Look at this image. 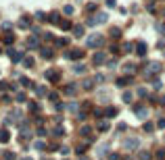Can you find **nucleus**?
Segmentation results:
<instances>
[{
	"label": "nucleus",
	"instance_id": "nucleus-1",
	"mask_svg": "<svg viewBox=\"0 0 165 160\" xmlns=\"http://www.w3.org/2000/svg\"><path fill=\"white\" fill-rule=\"evenodd\" d=\"M2 42L6 44V46H11V44L15 42V38H13V33H6V35H2Z\"/></svg>",
	"mask_w": 165,
	"mask_h": 160
},
{
	"label": "nucleus",
	"instance_id": "nucleus-3",
	"mask_svg": "<svg viewBox=\"0 0 165 160\" xmlns=\"http://www.w3.org/2000/svg\"><path fill=\"white\" fill-rule=\"evenodd\" d=\"M125 148H138V139H127L125 141Z\"/></svg>",
	"mask_w": 165,
	"mask_h": 160
},
{
	"label": "nucleus",
	"instance_id": "nucleus-2",
	"mask_svg": "<svg viewBox=\"0 0 165 160\" xmlns=\"http://www.w3.org/2000/svg\"><path fill=\"white\" fill-rule=\"evenodd\" d=\"M0 141H2V144H6V141H8V131H6V129L0 131Z\"/></svg>",
	"mask_w": 165,
	"mask_h": 160
},
{
	"label": "nucleus",
	"instance_id": "nucleus-4",
	"mask_svg": "<svg viewBox=\"0 0 165 160\" xmlns=\"http://www.w3.org/2000/svg\"><path fill=\"white\" fill-rule=\"evenodd\" d=\"M42 54H44V58H52V52H50L48 48H42Z\"/></svg>",
	"mask_w": 165,
	"mask_h": 160
},
{
	"label": "nucleus",
	"instance_id": "nucleus-5",
	"mask_svg": "<svg viewBox=\"0 0 165 160\" xmlns=\"http://www.w3.org/2000/svg\"><path fill=\"white\" fill-rule=\"evenodd\" d=\"M4 160H15V154H13V152H6V154H4Z\"/></svg>",
	"mask_w": 165,
	"mask_h": 160
},
{
	"label": "nucleus",
	"instance_id": "nucleus-6",
	"mask_svg": "<svg viewBox=\"0 0 165 160\" xmlns=\"http://www.w3.org/2000/svg\"><path fill=\"white\" fill-rule=\"evenodd\" d=\"M23 65H25V67H31V65H33V60H31V58H25V60H23Z\"/></svg>",
	"mask_w": 165,
	"mask_h": 160
},
{
	"label": "nucleus",
	"instance_id": "nucleus-7",
	"mask_svg": "<svg viewBox=\"0 0 165 160\" xmlns=\"http://www.w3.org/2000/svg\"><path fill=\"white\" fill-rule=\"evenodd\" d=\"M21 160H31V158H21Z\"/></svg>",
	"mask_w": 165,
	"mask_h": 160
}]
</instances>
